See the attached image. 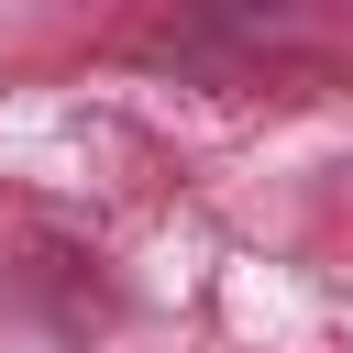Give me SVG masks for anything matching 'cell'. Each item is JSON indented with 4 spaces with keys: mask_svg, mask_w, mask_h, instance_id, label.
<instances>
[]
</instances>
